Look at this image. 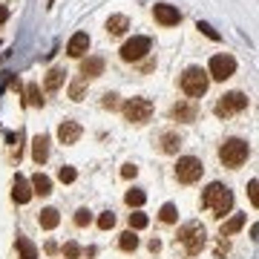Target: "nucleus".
<instances>
[{
  "instance_id": "obj_1",
  "label": "nucleus",
  "mask_w": 259,
  "mask_h": 259,
  "mask_svg": "<svg viewBox=\"0 0 259 259\" xmlns=\"http://www.w3.org/2000/svg\"><path fill=\"white\" fill-rule=\"evenodd\" d=\"M202 207H207L213 216H225V213H231V207H233L231 187L222 185V182H213V185H207V190L202 193Z\"/></svg>"
},
{
  "instance_id": "obj_2",
  "label": "nucleus",
  "mask_w": 259,
  "mask_h": 259,
  "mask_svg": "<svg viewBox=\"0 0 259 259\" xmlns=\"http://www.w3.org/2000/svg\"><path fill=\"white\" fill-rule=\"evenodd\" d=\"M248 158H250V144L245 139H225L222 141V147H219V161H222L225 167L236 170V167H242Z\"/></svg>"
},
{
  "instance_id": "obj_3",
  "label": "nucleus",
  "mask_w": 259,
  "mask_h": 259,
  "mask_svg": "<svg viewBox=\"0 0 259 259\" xmlns=\"http://www.w3.org/2000/svg\"><path fill=\"white\" fill-rule=\"evenodd\" d=\"M179 87H182V93L187 98H202L207 93V87H210V78H207V72H204L202 66H187Z\"/></svg>"
},
{
  "instance_id": "obj_4",
  "label": "nucleus",
  "mask_w": 259,
  "mask_h": 259,
  "mask_svg": "<svg viewBox=\"0 0 259 259\" xmlns=\"http://www.w3.org/2000/svg\"><path fill=\"white\" fill-rule=\"evenodd\" d=\"M176 239L185 245V250L190 253V256H196V253L204 248V225L202 222H185L182 228H179Z\"/></svg>"
},
{
  "instance_id": "obj_5",
  "label": "nucleus",
  "mask_w": 259,
  "mask_h": 259,
  "mask_svg": "<svg viewBox=\"0 0 259 259\" xmlns=\"http://www.w3.org/2000/svg\"><path fill=\"white\" fill-rule=\"evenodd\" d=\"M204 173V164H202V158H196V156H182L176 161V179L182 182V185H196L199 179H202Z\"/></svg>"
},
{
  "instance_id": "obj_6",
  "label": "nucleus",
  "mask_w": 259,
  "mask_h": 259,
  "mask_svg": "<svg viewBox=\"0 0 259 259\" xmlns=\"http://www.w3.org/2000/svg\"><path fill=\"white\" fill-rule=\"evenodd\" d=\"M121 112H124V118L130 124H144L153 115V101L150 98H127L124 107H121Z\"/></svg>"
},
{
  "instance_id": "obj_7",
  "label": "nucleus",
  "mask_w": 259,
  "mask_h": 259,
  "mask_svg": "<svg viewBox=\"0 0 259 259\" xmlns=\"http://www.w3.org/2000/svg\"><path fill=\"white\" fill-rule=\"evenodd\" d=\"M248 110V95L245 93H225L219 101H216V107H213V112L219 115V118H231V115H236V112Z\"/></svg>"
},
{
  "instance_id": "obj_8",
  "label": "nucleus",
  "mask_w": 259,
  "mask_h": 259,
  "mask_svg": "<svg viewBox=\"0 0 259 259\" xmlns=\"http://www.w3.org/2000/svg\"><path fill=\"white\" fill-rule=\"evenodd\" d=\"M150 47H153V40H150L147 35L130 37L127 44L121 47V61H127V64H136V61H141V58L150 52Z\"/></svg>"
},
{
  "instance_id": "obj_9",
  "label": "nucleus",
  "mask_w": 259,
  "mask_h": 259,
  "mask_svg": "<svg viewBox=\"0 0 259 259\" xmlns=\"http://www.w3.org/2000/svg\"><path fill=\"white\" fill-rule=\"evenodd\" d=\"M236 72V58L233 55H213L210 58V66H207V78H213V81H228L231 75Z\"/></svg>"
},
{
  "instance_id": "obj_10",
  "label": "nucleus",
  "mask_w": 259,
  "mask_h": 259,
  "mask_svg": "<svg viewBox=\"0 0 259 259\" xmlns=\"http://www.w3.org/2000/svg\"><path fill=\"white\" fill-rule=\"evenodd\" d=\"M153 18H156V23H161V26H176L179 20H182V12H179L176 6H170V3H156V6H153Z\"/></svg>"
},
{
  "instance_id": "obj_11",
  "label": "nucleus",
  "mask_w": 259,
  "mask_h": 259,
  "mask_svg": "<svg viewBox=\"0 0 259 259\" xmlns=\"http://www.w3.org/2000/svg\"><path fill=\"white\" fill-rule=\"evenodd\" d=\"M81 136H83V127L78 124V121L66 118V121L58 124V141H61V144H75Z\"/></svg>"
},
{
  "instance_id": "obj_12",
  "label": "nucleus",
  "mask_w": 259,
  "mask_h": 259,
  "mask_svg": "<svg viewBox=\"0 0 259 259\" xmlns=\"http://www.w3.org/2000/svg\"><path fill=\"white\" fill-rule=\"evenodd\" d=\"M87 49H90V35L87 32H75L69 37V44H66V55L81 61V58H87Z\"/></svg>"
},
{
  "instance_id": "obj_13",
  "label": "nucleus",
  "mask_w": 259,
  "mask_h": 259,
  "mask_svg": "<svg viewBox=\"0 0 259 259\" xmlns=\"http://www.w3.org/2000/svg\"><path fill=\"white\" fill-rule=\"evenodd\" d=\"M98 75H104V58L101 55L81 58V78L83 81H87V78H98Z\"/></svg>"
},
{
  "instance_id": "obj_14",
  "label": "nucleus",
  "mask_w": 259,
  "mask_h": 259,
  "mask_svg": "<svg viewBox=\"0 0 259 259\" xmlns=\"http://www.w3.org/2000/svg\"><path fill=\"white\" fill-rule=\"evenodd\" d=\"M12 199H15L18 204H26L29 199H32V185H29L20 173L15 176V182H12Z\"/></svg>"
},
{
  "instance_id": "obj_15",
  "label": "nucleus",
  "mask_w": 259,
  "mask_h": 259,
  "mask_svg": "<svg viewBox=\"0 0 259 259\" xmlns=\"http://www.w3.org/2000/svg\"><path fill=\"white\" fill-rule=\"evenodd\" d=\"M37 225L44 228V231H55L58 225H61V213L55 207H44V210L37 213Z\"/></svg>"
},
{
  "instance_id": "obj_16",
  "label": "nucleus",
  "mask_w": 259,
  "mask_h": 259,
  "mask_svg": "<svg viewBox=\"0 0 259 259\" xmlns=\"http://www.w3.org/2000/svg\"><path fill=\"white\" fill-rule=\"evenodd\" d=\"M32 158H35V164H44L49 158V136H37L32 141Z\"/></svg>"
},
{
  "instance_id": "obj_17",
  "label": "nucleus",
  "mask_w": 259,
  "mask_h": 259,
  "mask_svg": "<svg viewBox=\"0 0 259 259\" xmlns=\"http://www.w3.org/2000/svg\"><path fill=\"white\" fill-rule=\"evenodd\" d=\"M127 29H130V18H127V15H112V18L107 20V35H112V37L124 35Z\"/></svg>"
},
{
  "instance_id": "obj_18",
  "label": "nucleus",
  "mask_w": 259,
  "mask_h": 259,
  "mask_svg": "<svg viewBox=\"0 0 259 259\" xmlns=\"http://www.w3.org/2000/svg\"><path fill=\"white\" fill-rule=\"evenodd\" d=\"M158 147H161V153L173 156V153H179V147H182V139H179L176 133H161V139H158Z\"/></svg>"
},
{
  "instance_id": "obj_19",
  "label": "nucleus",
  "mask_w": 259,
  "mask_h": 259,
  "mask_svg": "<svg viewBox=\"0 0 259 259\" xmlns=\"http://www.w3.org/2000/svg\"><path fill=\"white\" fill-rule=\"evenodd\" d=\"M173 118H179V121H196V104H190V101L173 104Z\"/></svg>"
},
{
  "instance_id": "obj_20",
  "label": "nucleus",
  "mask_w": 259,
  "mask_h": 259,
  "mask_svg": "<svg viewBox=\"0 0 259 259\" xmlns=\"http://www.w3.org/2000/svg\"><path fill=\"white\" fill-rule=\"evenodd\" d=\"M64 78H66V69L52 66V69L47 72V90H49V93H58V90H61V83H64Z\"/></svg>"
},
{
  "instance_id": "obj_21",
  "label": "nucleus",
  "mask_w": 259,
  "mask_h": 259,
  "mask_svg": "<svg viewBox=\"0 0 259 259\" xmlns=\"http://www.w3.org/2000/svg\"><path fill=\"white\" fill-rule=\"evenodd\" d=\"M32 193L49 196V193H52V179L44 176V173H35V176H32Z\"/></svg>"
},
{
  "instance_id": "obj_22",
  "label": "nucleus",
  "mask_w": 259,
  "mask_h": 259,
  "mask_svg": "<svg viewBox=\"0 0 259 259\" xmlns=\"http://www.w3.org/2000/svg\"><path fill=\"white\" fill-rule=\"evenodd\" d=\"M15 245H18V250H20V259H37V248H35V242H29L26 236H23V233H18Z\"/></svg>"
},
{
  "instance_id": "obj_23",
  "label": "nucleus",
  "mask_w": 259,
  "mask_h": 259,
  "mask_svg": "<svg viewBox=\"0 0 259 259\" xmlns=\"http://www.w3.org/2000/svg\"><path fill=\"white\" fill-rule=\"evenodd\" d=\"M242 225H245V213H233L231 219L222 225V236H233L236 231H242Z\"/></svg>"
},
{
  "instance_id": "obj_24",
  "label": "nucleus",
  "mask_w": 259,
  "mask_h": 259,
  "mask_svg": "<svg viewBox=\"0 0 259 259\" xmlns=\"http://www.w3.org/2000/svg\"><path fill=\"white\" fill-rule=\"evenodd\" d=\"M124 202H127L130 207H141V204L147 202V193H144V190H136V187H133V190H127Z\"/></svg>"
},
{
  "instance_id": "obj_25",
  "label": "nucleus",
  "mask_w": 259,
  "mask_h": 259,
  "mask_svg": "<svg viewBox=\"0 0 259 259\" xmlns=\"http://www.w3.org/2000/svg\"><path fill=\"white\" fill-rule=\"evenodd\" d=\"M118 248H121V250H127V253H130V250H136V248H139V236H136L133 231L121 233V239H118Z\"/></svg>"
},
{
  "instance_id": "obj_26",
  "label": "nucleus",
  "mask_w": 259,
  "mask_h": 259,
  "mask_svg": "<svg viewBox=\"0 0 259 259\" xmlns=\"http://www.w3.org/2000/svg\"><path fill=\"white\" fill-rule=\"evenodd\" d=\"M158 219H161L164 225H173V222L179 219V210H176V204H173V202H167L164 207H161V213H158Z\"/></svg>"
},
{
  "instance_id": "obj_27",
  "label": "nucleus",
  "mask_w": 259,
  "mask_h": 259,
  "mask_svg": "<svg viewBox=\"0 0 259 259\" xmlns=\"http://www.w3.org/2000/svg\"><path fill=\"white\" fill-rule=\"evenodd\" d=\"M26 101L32 104V107H44V98H40V90H37V83H35V81L26 87Z\"/></svg>"
},
{
  "instance_id": "obj_28",
  "label": "nucleus",
  "mask_w": 259,
  "mask_h": 259,
  "mask_svg": "<svg viewBox=\"0 0 259 259\" xmlns=\"http://www.w3.org/2000/svg\"><path fill=\"white\" fill-rule=\"evenodd\" d=\"M58 179H61L64 185H72L75 179H78V170H75V167H61V170H58Z\"/></svg>"
},
{
  "instance_id": "obj_29",
  "label": "nucleus",
  "mask_w": 259,
  "mask_h": 259,
  "mask_svg": "<svg viewBox=\"0 0 259 259\" xmlns=\"http://www.w3.org/2000/svg\"><path fill=\"white\" fill-rule=\"evenodd\" d=\"M147 216H144V213H130V228H133V231H141V228H147Z\"/></svg>"
},
{
  "instance_id": "obj_30",
  "label": "nucleus",
  "mask_w": 259,
  "mask_h": 259,
  "mask_svg": "<svg viewBox=\"0 0 259 259\" xmlns=\"http://www.w3.org/2000/svg\"><path fill=\"white\" fill-rule=\"evenodd\" d=\"M90 222H93V213L87 210V207H81V210L75 213V225L78 228H90Z\"/></svg>"
},
{
  "instance_id": "obj_31",
  "label": "nucleus",
  "mask_w": 259,
  "mask_h": 259,
  "mask_svg": "<svg viewBox=\"0 0 259 259\" xmlns=\"http://www.w3.org/2000/svg\"><path fill=\"white\" fill-rule=\"evenodd\" d=\"M196 29H199L202 35H207V37H210V40H219V37H222V35H219V32H216V29L210 26V23H204V20H199V23H196Z\"/></svg>"
},
{
  "instance_id": "obj_32",
  "label": "nucleus",
  "mask_w": 259,
  "mask_h": 259,
  "mask_svg": "<svg viewBox=\"0 0 259 259\" xmlns=\"http://www.w3.org/2000/svg\"><path fill=\"white\" fill-rule=\"evenodd\" d=\"M112 225H115V213H101V216H98V228H101V231H110Z\"/></svg>"
},
{
  "instance_id": "obj_33",
  "label": "nucleus",
  "mask_w": 259,
  "mask_h": 259,
  "mask_svg": "<svg viewBox=\"0 0 259 259\" xmlns=\"http://www.w3.org/2000/svg\"><path fill=\"white\" fill-rule=\"evenodd\" d=\"M64 256L66 259H78L81 256V245H78V242H66L64 245Z\"/></svg>"
},
{
  "instance_id": "obj_34",
  "label": "nucleus",
  "mask_w": 259,
  "mask_h": 259,
  "mask_svg": "<svg viewBox=\"0 0 259 259\" xmlns=\"http://www.w3.org/2000/svg\"><path fill=\"white\" fill-rule=\"evenodd\" d=\"M83 83H87L83 78H81V81H75V83H72V90H69L72 101H81V98H83Z\"/></svg>"
},
{
  "instance_id": "obj_35",
  "label": "nucleus",
  "mask_w": 259,
  "mask_h": 259,
  "mask_svg": "<svg viewBox=\"0 0 259 259\" xmlns=\"http://www.w3.org/2000/svg\"><path fill=\"white\" fill-rule=\"evenodd\" d=\"M256 190H259V182H256V179H250V185H248V196H250V202H253V204H259Z\"/></svg>"
},
{
  "instance_id": "obj_36",
  "label": "nucleus",
  "mask_w": 259,
  "mask_h": 259,
  "mask_svg": "<svg viewBox=\"0 0 259 259\" xmlns=\"http://www.w3.org/2000/svg\"><path fill=\"white\" fill-rule=\"evenodd\" d=\"M104 107H107V110H115V107H118V95L107 93V95H104Z\"/></svg>"
},
{
  "instance_id": "obj_37",
  "label": "nucleus",
  "mask_w": 259,
  "mask_h": 259,
  "mask_svg": "<svg viewBox=\"0 0 259 259\" xmlns=\"http://www.w3.org/2000/svg\"><path fill=\"white\" fill-rule=\"evenodd\" d=\"M136 173H139V167H136V164H124V167H121V176H124V179H136Z\"/></svg>"
},
{
  "instance_id": "obj_38",
  "label": "nucleus",
  "mask_w": 259,
  "mask_h": 259,
  "mask_svg": "<svg viewBox=\"0 0 259 259\" xmlns=\"http://www.w3.org/2000/svg\"><path fill=\"white\" fill-rule=\"evenodd\" d=\"M6 18H9V9H6V6H0V26L6 23Z\"/></svg>"
}]
</instances>
